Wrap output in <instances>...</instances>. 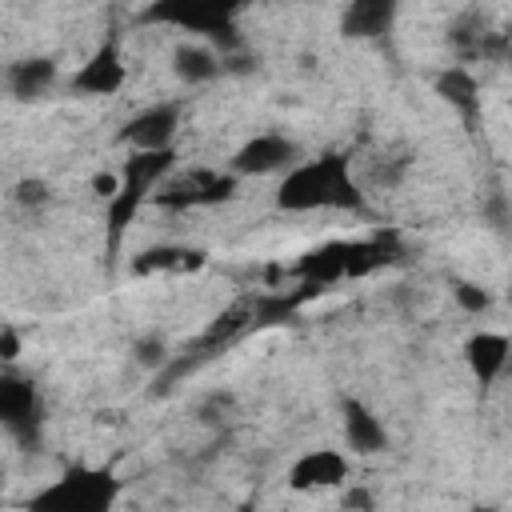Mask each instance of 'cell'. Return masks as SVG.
I'll return each instance as SVG.
<instances>
[{"label": "cell", "mask_w": 512, "mask_h": 512, "mask_svg": "<svg viewBox=\"0 0 512 512\" xmlns=\"http://www.w3.org/2000/svg\"><path fill=\"white\" fill-rule=\"evenodd\" d=\"M276 204L284 212H364V196L344 152H324L316 160L292 164L276 188Z\"/></svg>", "instance_id": "1"}, {"label": "cell", "mask_w": 512, "mask_h": 512, "mask_svg": "<svg viewBox=\"0 0 512 512\" xmlns=\"http://www.w3.org/2000/svg\"><path fill=\"white\" fill-rule=\"evenodd\" d=\"M176 164V148H132V156L124 160L120 168V184L116 192L108 196V216H104V252H108V264H116L120 256V244H124V232L132 228V220L140 216V208L148 204L152 188L172 172Z\"/></svg>", "instance_id": "2"}, {"label": "cell", "mask_w": 512, "mask_h": 512, "mask_svg": "<svg viewBox=\"0 0 512 512\" xmlns=\"http://www.w3.org/2000/svg\"><path fill=\"white\" fill-rule=\"evenodd\" d=\"M248 4L252 0H148L140 20L144 24H172L180 32H196V36L220 44L224 52H232V48H240L236 16Z\"/></svg>", "instance_id": "3"}, {"label": "cell", "mask_w": 512, "mask_h": 512, "mask_svg": "<svg viewBox=\"0 0 512 512\" xmlns=\"http://www.w3.org/2000/svg\"><path fill=\"white\" fill-rule=\"evenodd\" d=\"M116 492H120V480L108 468L72 464L60 480L36 492L28 508L32 512H108L116 504Z\"/></svg>", "instance_id": "4"}, {"label": "cell", "mask_w": 512, "mask_h": 512, "mask_svg": "<svg viewBox=\"0 0 512 512\" xmlns=\"http://www.w3.org/2000/svg\"><path fill=\"white\" fill-rule=\"evenodd\" d=\"M0 424L8 428L12 440H20L24 448L40 444V428H44V400L36 392L32 380H24L20 372H12V364L0 372Z\"/></svg>", "instance_id": "5"}, {"label": "cell", "mask_w": 512, "mask_h": 512, "mask_svg": "<svg viewBox=\"0 0 512 512\" xmlns=\"http://www.w3.org/2000/svg\"><path fill=\"white\" fill-rule=\"evenodd\" d=\"M120 88H124V52H120V36L112 28L96 44V52L76 68L72 92H80V96H112Z\"/></svg>", "instance_id": "6"}, {"label": "cell", "mask_w": 512, "mask_h": 512, "mask_svg": "<svg viewBox=\"0 0 512 512\" xmlns=\"http://www.w3.org/2000/svg\"><path fill=\"white\" fill-rule=\"evenodd\" d=\"M292 164H300V148L280 132H256L232 156L236 176H272V172H288Z\"/></svg>", "instance_id": "7"}, {"label": "cell", "mask_w": 512, "mask_h": 512, "mask_svg": "<svg viewBox=\"0 0 512 512\" xmlns=\"http://www.w3.org/2000/svg\"><path fill=\"white\" fill-rule=\"evenodd\" d=\"M236 192V172H192L184 180H172L156 200L164 208H204V204H220Z\"/></svg>", "instance_id": "8"}, {"label": "cell", "mask_w": 512, "mask_h": 512, "mask_svg": "<svg viewBox=\"0 0 512 512\" xmlns=\"http://www.w3.org/2000/svg\"><path fill=\"white\" fill-rule=\"evenodd\" d=\"M176 132H180V104L164 100V104H152V108L136 112L120 128V144H128V148H172Z\"/></svg>", "instance_id": "9"}, {"label": "cell", "mask_w": 512, "mask_h": 512, "mask_svg": "<svg viewBox=\"0 0 512 512\" xmlns=\"http://www.w3.org/2000/svg\"><path fill=\"white\" fill-rule=\"evenodd\" d=\"M348 480V460L332 448H312L304 452L292 468H288V484L296 492H312V488H336Z\"/></svg>", "instance_id": "10"}, {"label": "cell", "mask_w": 512, "mask_h": 512, "mask_svg": "<svg viewBox=\"0 0 512 512\" xmlns=\"http://www.w3.org/2000/svg\"><path fill=\"white\" fill-rule=\"evenodd\" d=\"M400 0H348L340 16V32L348 40H380L396 24Z\"/></svg>", "instance_id": "11"}, {"label": "cell", "mask_w": 512, "mask_h": 512, "mask_svg": "<svg viewBox=\"0 0 512 512\" xmlns=\"http://www.w3.org/2000/svg\"><path fill=\"white\" fill-rule=\"evenodd\" d=\"M508 356H512V340L504 332H476L464 344V360H468L472 376L480 380V388L496 384V376L508 368Z\"/></svg>", "instance_id": "12"}, {"label": "cell", "mask_w": 512, "mask_h": 512, "mask_svg": "<svg viewBox=\"0 0 512 512\" xmlns=\"http://www.w3.org/2000/svg\"><path fill=\"white\" fill-rule=\"evenodd\" d=\"M348 260H352V244H348V240H332V244H320V248L304 252V256L296 260L292 276L328 288V284H336V280L348 276Z\"/></svg>", "instance_id": "13"}, {"label": "cell", "mask_w": 512, "mask_h": 512, "mask_svg": "<svg viewBox=\"0 0 512 512\" xmlns=\"http://www.w3.org/2000/svg\"><path fill=\"white\" fill-rule=\"evenodd\" d=\"M340 412H344V440H348V448H352L356 456H376V452L388 448V432H384V424L372 416V408H364L360 400L344 396Z\"/></svg>", "instance_id": "14"}, {"label": "cell", "mask_w": 512, "mask_h": 512, "mask_svg": "<svg viewBox=\"0 0 512 512\" xmlns=\"http://www.w3.org/2000/svg\"><path fill=\"white\" fill-rule=\"evenodd\" d=\"M436 92L456 108V116L464 120V128L476 132V124H480V80L468 68L456 64V68H448V72L436 76Z\"/></svg>", "instance_id": "15"}, {"label": "cell", "mask_w": 512, "mask_h": 512, "mask_svg": "<svg viewBox=\"0 0 512 512\" xmlns=\"http://www.w3.org/2000/svg\"><path fill=\"white\" fill-rule=\"evenodd\" d=\"M4 80H8V92L16 100H36V96H44L56 84V64L48 56H28V60L8 64Z\"/></svg>", "instance_id": "16"}, {"label": "cell", "mask_w": 512, "mask_h": 512, "mask_svg": "<svg viewBox=\"0 0 512 512\" xmlns=\"http://www.w3.org/2000/svg\"><path fill=\"white\" fill-rule=\"evenodd\" d=\"M172 64H176V76H180L184 84H208V80H216L220 68H224V60H220L208 44H192V40L172 52Z\"/></svg>", "instance_id": "17"}, {"label": "cell", "mask_w": 512, "mask_h": 512, "mask_svg": "<svg viewBox=\"0 0 512 512\" xmlns=\"http://www.w3.org/2000/svg\"><path fill=\"white\" fill-rule=\"evenodd\" d=\"M200 264V252H188V248H152L136 260V272H152V268H196Z\"/></svg>", "instance_id": "18"}, {"label": "cell", "mask_w": 512, "mask_h": 512, "mask_svg": "<svg viewBox=\"0 0 512 512\" xmlns=\"http://www.w3.org/2000/svg\"><path fill=\"white\" fill-rule=\"evenodd\" d=\"M452 296H456V304H460L464 312H472V316L488 312V304H492V296H488L484 288L468 284V280H456V284H452Z\"/></svg>", "instance_id": "19"}, {"label": "cell", "mask_w": 512, "mask_h": 512, "mask_svg": "<svg viewBox=\"0 0 512 512\" xmlns=\"http://www.w3.org/2000/svg\"><path fill=\"white\" fill-rule=\"evenodd\" d=\"M136 360H140V364H148V368H164V360H168L164 340H160V336L140 340V344H136Z\"/></svg>", "instance_id": "20"}, {"label": "cell", "mask_w": 512, "mask_h": 512, "mask_svg": "<svg viewBox=\"0 0 512 512\" xmlns=\"http://www.w3.org/2000/svg\"><path fill=\"white\" fill-rule=\"evenodd\" d=\"M16 200H20L24 208H40V204L48 200L44 180H20V184H16Z\"/></svg>", "instance_id": "21"}, {"label": "cell", "mask_w": 512, "mask_h": 512, "mask_svg": "<svg viewBox=\"0 0 512 512\" xmlns=\"http://www.w3.org/2000/svg\"><path fill=\"white\" fill-rule=\"evenodd\" d=\"M16 356H20V336H16L12 324H4V332H0V360L4 364H16Z\"/></svg>", "instance_id": "22"}, {"label": "cell", "mask_w": 512, "mask_h": 512, "mask_svg": "<svg viewBox=\"0 0 512 512\" xmlns=\"http://www.w3.org/2000/svg\"><path fill=\"white\" fill-rule=\"evenodd\" d=\"M344 504H348V508H352V504H372V496H368V492H348Z\"/></svg>", "instance_id": "23"}]
</instances>
